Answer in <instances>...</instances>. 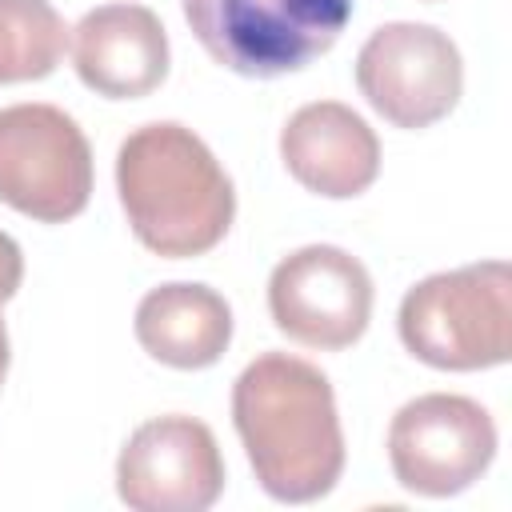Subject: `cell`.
<instances>
[{
  "label": "cell",
  "instance_id": "obj_1",
  "mask_svg": "<svg viewBox=\"0 0 512 512\" xmlns=\"http://www.w3.org/2000/svg\"><path fill=\"white\" fill-rule=\"evenodd\" d=\"M232 424L260 488L280 504L328 496L344 472V432L328 376L288 352L256 356L232 384Z\"/></svg>",
  "mask_w": 512,
  "mask_h": 512
},
{
  "label": "cell",
  "instance_id": "obj_2",
  "mask_svg": "<svg viewBox=\"0 0 512 512\" xmlns=\"http://www.w3.org/2000/svg\"><path fill=\"white\" fill-rule=\"evenodd\" d=\"M116 192L132 236L164 260L212 252L236 216L232 176L212 148L176 120H152L124 136L116 152Z\"/></svg>",
  "mask_w": 512,
  "mask_h": 512
},
{
  "label": "cell",
  "instance_id": "obj_3",
  "mask_svg": "<svg viewBox=\"0 0 512 512\" xmlns=\"http://www.w3.org/2000/svg\"><path fill=\"white\" fill-rule=\"evenodd\" d=\"M508 260H476L432 272L400 300L396 328L404 348L440 372H480L508 360Z\"/></svg>",
  "mask_w": 512,
  "mask_h": 512
},
{
  "label": "cell",
  "instance_id": "obj_4",
  "mask_svg": "<svg viewBox=\"0 0 512 512\" xmlns=\"http://www.w3.org/2000/svg\"><path fill=\"white\" fill-rule=\"evenodd\" d=\"M180 8L200 48L252 80L308 68L352 20V0H180Z\"/></svg>",
  "mask_w": 512,
  "mask_h": 512
},
{
  "label": "cell",
  "instance_id": "obj_5",
  "mask_svg": "<svg viewBox=\"0 0 512 512\" xmlns=\"http://www.w3.org/2000/svg\"><path fill=\"white\" fill-rule=\"evenodd\" d=\"M92 148L56 104L0 108V204L40 224H64L88 208Z\"/></svg>",
  "mask_w": 512,
  "mask_h": 512
},
{
  "label": "cell",
  "instance_id": "obj_6",
  "mask_svg": "<svg viewBox=\"0 0 512 512\" xmlns=\"http://www.w3.org/2000/svg\"><path fill=\"white\" fill-rule=\"evenodd\" d=\"M496 420L460 392H424L396 408L388 424V464L400 488L416 496H456L496 460Z\"/></svg>",
  "mask_w": 512,
  "mask_h": 512
},
{
  "label": "cell",
  "instance_id": "obj_7",
  "mask_svg": "<svg viewBox=\"0 0 512 512\" xmlns=\"http://www.w3.org/2000/svg\"><path fill=\"white\" fill-rule=\"evenodd\" d=\"M356 88L396 128H432L464 92V60L436 24H380L356 52Z\"/></svg>",
  "mask_w": 512,
  "mask_h": 512
},
{
  "label": "cell",
  "instance_id": "obj_8",
  "mask_svg": "<svg viewBox=\"0 0 512 512\" xmlns=\"http://www.w3.org/2000/svg\"><path fill=\"white\" fill-rule=\"evenodd\" d=\"M268 312L288 340L340 352L356 344L372 320V276L336 244L296 248L268 276Z\"/></svg>",
  "mask_w": 512,
  "mask_h": 512
},
{
  "label": "cell",
  "instance_id": "obj_9",
  "mask_svg": "<svg viewBox=\"0 0 512 512\" xmlns=\"http://www.w3.org/2000/svg\"><path fill=\"white\" fill-rule=\"evenodd\" d=\"M224 492V456L204 420H144L120 448L116 496L132 512H204Z\"/></svg>",
  "mask_w": 512,
  "mask_h": 512
},
{
  "label": "cell",
  "instance_id": "obj_10",
  "mask_svg": "<svg viewBox=\"0 0 512 512\" xmlns=\"http://www.w3.org/2000/svg\"><path fill=\"white\" fill-rule=\"evenodd\" d=\"M72 64L104 100H140L168 76V32L144 4H100L72 28Z\"/></svg>",
  "mask_w": 512,
  "mask_h": 512
},
{
  "label": "cell",
  "instance_id": "obj_11",
  "mask_svg": "<svg viewBox=\"0 0 512 512\" xmlns=\"http://www.w3.org/2000/svg\"><path fill=\"white\" fill-rule=\"evenodd\" d=\"M288 176L328 200H352L380 176V140L360 112L340 100H312L280 128Z\"/></svg>",
  "mask_w": 512,
  "mask_h": 512
},
{
  "label": "cell",
  "instance_id": "obj_12",
  "mask_svg": "<svg viewBox=\"0 0 512 512\" xmlns=\"http://www.w3.org/2000/svg\"><path fill=\"white\" fill-rule=\"evenodd\" d=\"M140 348L180 372L212 368L232 344V308L208 284H160L136 304Z\"/></svg>",
  "mask_w": 512,
  "mask_h": 512
},
{
  "label": "cell",
  "instance_id": "obj_13",
  "mask_svg": "<svg viewBox=\"0 0 512 512\" xmlns=\"http://www.w3.org/2000/svg\"><path fill=\"white\" fill-rule=\"evenodd\" d=\"M68 48V28L48 0H0V84L44 80Z\"/></svg>",
  "mask_w": 512,
  "mask_h": 512
},
{
  "label": "cell",
  "instance_id": "obj_14",
  "mask_svg": "<svg viewBox=\"0 0 512 512\" xmlns=\"http://www.w3.org/2000/svg\"><path fill=\"white\" fill-rule=\"evenodd\" d=\"M20 280H24V256H20V244H16L8 232H0V304H8V300L16 296Z\"/></svg>",
  "mask_w": 512,
  "mask_h": 512
},
{
  "label": "cell",
  "instance_id": "obj_15",
  "mask_svg": "<svg viewBox=\"0 0 512 512\" xmlns=\"http://www.w3.org/2000/svg\"><path fill=\"white\" fill-rule=\"evenodd\" d=\"M4 372H8V332H4V320H0V388H4Z\"/></svg>",
  "mask_w": 512,
  "mask_h": 512
}]
</instances>
